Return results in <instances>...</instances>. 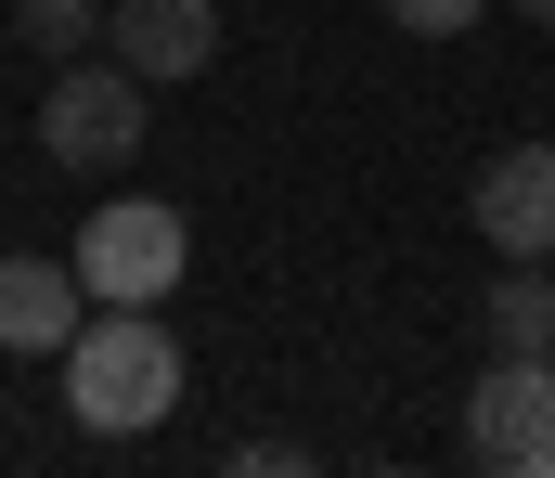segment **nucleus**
<instances>
[{
	"mask_svg": "<svg viewBox=\"0 0 555 478\" xmlns=\"http://www.w3.org/2000/svg\"><path fill=\"white\" fill-rule=\"evenodd\" d=\"M65 414L104 427V440H142L181 414V336L155 311H91L65 336Z\"/></svg>",
	"mask_w": 555,
	"mask_h": 478,
	"instance_id": "obj_1",
	"label": "nucleus"
},
{
	"mask_svg": "<svg viewBox=\"0 0 555 478\" xmlns=\"http://www.w3.org/2000/svg\"><path fill=\"white\" fill-rule=\"evenodd\" d=\"M78 285L104 298V311H168V285L194 272V233H181V207H155V194H117V207H91L78 220Z\"/></svg>",
	"mask_w": 555,
	"mask_h": 478,
	"instance_id": "obj_2",
	"label": "nucleus"
},
{
	"mask_svg": "<svg viewBox=\"0 0 555 478\" xmlns=\"http://www.w3.org/2000/svg\"><path fill=\"white\" fill-rule=\"evenodd\" d=\"M142 104H155V78H130V65H78V52H65V78H39V156L78 168V181L130 168L142 156Z\"/></svg>",
	"mask_w": 555,
	"mask_h": 478,
	"instance_id": "obj_3",
	"label": "nucleus"
},
{
	"mask_svg": "<svg viewBox=\"0 0 555 478\" xmlns=\"http://www.w3.org/2000/svg\"><path fill=\"white\" fill-rule=\"evenodd\" d=\"M465 466L555 478V349H491V375L465 388Z\"/></svg>",
	"mask_w": 555,
	"mask_h": 478,
	"instance_id": "obj_4",
	"label": "nucleus"
},
{
	"mask_svg": "<svg viewBox=\"0 0 555 478\" xmlns=\"http://www.w3.org/2000/svg\"><path fill=\"white\" fill-rule=\"evenodd\" d=\"M465 220L491 259H555V143H504L465 181Z\"/></svg>",
	"mask_w": 555,
	"mask_h": 478,
	"instance_id": "obj_5",
	"label": "nucleus"
},
{
	"mask_svg": "<svg viewBox=\"0 0 555 478\" xmlns=\"http://www.w3.org/2000/svg\"><path fill=\"white\" fill-rule=\"evenodd\" d=\"M104 39H117V65H130V78L181 91V78H207V65H220V0H117V13H104Z\"/></svg>",
	"mask_w": 555,
	"mask_h": 478,
	"instance_id": "obj_6",
	"label": "nucleus"
},
{
	"mask_svg": "<svg viewBox=\"0 0 555 478\" xmlns=\"http://www.w3.org/2000/svg\"><path fill=\"white\" fill-rule=\"evenodd\" d=\"M104 311L91 285H78V259H0V349H26V362H65V336Z\"/></svg>",
	"mask_w": 555,
	"mask_h": 478,
	"instance_id": "obj_7",
	"label": "nucleus"
},
{
	"mask_svg": "<svg viewBox=\"0 0 555 478\" xmlns=\"http://www.w3.org/2000/svg\"><path fill=\"white\" fill-rule=\"evenodd\" d=\"M478 311H491V349H555V285H543V259H504V285H491Z\"/></svg>",
	"mask_w": 555,
	"mask_h": 478,
	"instance_id": "obj_8",
	"label": "nucleus"
},
{
	"mask_svg": "<svg viewBox=\"0 0 555 478\" xmlns=\"http://www.w3.org/2000/svg\"><path fill=\"white\" fill-rule=\"evenodd\" d=\"M104 13H117V0H13V26H26L52 65H65V52H91V39H104Z\"/></svg>",
	"mask_w": 555,
	"mask_h": 478,
	"instance_id": "obj_9",
	"label": "nucleus"
},
{
	"mask_svg": "<svg viewBox=\"0 0 555 478\" xmlns=\"http://www.w3.org/2000/svg\"><path fill=\"white\" fill-rule=\"evenodd\" d=\"M375 13H388V26H414V39H465L491 0H375Z\"/></svg>",
	"mask_w": 555,
	"mask_h": 478,
	"instance_id": "obj_10",
	"label": "nucleus"
},
{
	"mask_svg": "<svg viewBox=\"0 0 555 478\" xmlns=\"http://www.w3.org/2000/svg\"><path fill=\"white\" fill-rule=\"evenodd\" d=\"M246 466H259V478H297L310 453H297V440H233V478H246Z\"/></svg>",
	"mask_w": 555,
	"mask_h": 478,
	"instance_id": "obj_11",
	"label": "nucleus"
},
{
	"mask_svg": "<svg viewBox=\"0 0 555 478\" xmlns=\"http://www.w3.org/2000/svg\"><path fill=\"white\" fill-rule=\"evenodd\" d=\"M504 13H530V26H555V0H504Z\"/></svg>",
	"mask_w": 555,
	"mask_h": 478,
	"instance_id": "obj_12",
	"label": "nucleus"
}]
</instances>
